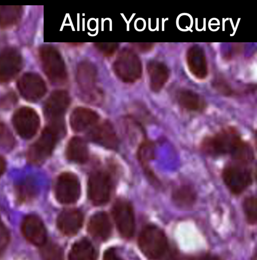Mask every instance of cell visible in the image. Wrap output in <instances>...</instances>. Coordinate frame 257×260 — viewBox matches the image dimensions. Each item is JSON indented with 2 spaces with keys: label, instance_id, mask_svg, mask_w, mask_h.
I'll use <instances>...</instances> for the list:
<instances>
[{
  "label": "cell",
  "instance_id": "cell-1",
  "mask_svg": "<svg viewBox=\"0 0 257 260\" xmlns=\"http://www.w3.org/2000/svg\"><path fill=\"white\" fill-rule=\"evenodd\" d=\"M202 152L211 157L230 155L231 159L251 161L253 152L234 127L228 126L215 134L207 136L201 141Z\"/></svg>",
  "mask_w": 257,
  "mask_h": 260
},
{
  "label": "cell",
  "instance_id": "cell-2",
  "mask_svg": "<svg viewBox=\"0 0 257 260\" xmlns=\"http://www.w3.org/2000/svg\"><path fill=\"white\" fill-rule=\"evenodd\" d=\"M250 161L231 159L223 168L222 178L230 192L240 195L252 183L253 175Z\"/></svg>",
  "mask_w": 257,
  "mask_h": 260
},
{
  "label": "cell",
  "instance_id": "cell-3",
  "mask_svg": "<svg viewBox=\"0 0 257 260\" xmlns=\"http://www.w3.org/2000/svg\"><path fill=\"white\" fill-rule=\"evenodd\" d=\"M76 80L85 101L94 104L101 101L103 94L97 86V72L94 64L87 60L80 62L77 68Z\"/></svg>",
  "mask_w": 257,
  "mask_h": 260
},
{
  "label": "cell",
  "instance_id": "cell-4",
  "mask_svg": "<svg viewBox=\"0 0 257 260\" xmlns=\"http://www.w3.org/2000/svg\"><path fill=\"white\" fill-rule=\"evenodd\" d=\"M138 244L143 254L153 260L161 258L166 252L168 246L164 232L153 225H148L142 230L139 235Z\"/></svg>",
  "mask_w": 257,
  "mask_h": 260
},
{
  "label": "cell",
  "instance_id": "cell-5",
  "mask_svg": "<svg viewBox=\"0 0 257 260\" xmlns=\"http://www.w3.org/2000/svg\"><path fill=\"white\" fill-rule=\"evenodd\" d=\"M113 69L117 77L126 83L137 81L142 73L139 57L133 50L127 48L119 53L113 63Z\"/></svg>",
  "mask_w": 257,
  "mask_h": 260
},
{
  "label": "cell",
  "instance_id": "cell-6",
  "mask_svg": "<svg viewBox=\"0 0 257 260\" xmlns=\"http://www.w3.org/2000/svg\"><path fill=\"white\" fill-rule=\"evenodd\" d=\"M44 73L55 84H62L67 79V73L64 60L59 52L50 45L43 46L39 51Z\"/></svg>",
  "mask_w": 257,
  "mask_h": 260
},
{
  "label": "cell",
  "instance_id": "cell-7",
  "mask_svg": "<svg viewBox=\"0 0 257 260\" xmlns=\"http://www.w3.org/2000/svg\"><path fill=\"white\" fill-rule=\"evenodd\" d=\"M58 129L50 125L46 127L28 152V160L34 164L41 162L51 153L56 144Z\"/></svg>",
  "mask_w": 257,
  "mask_h": 260
},
{
  "label": "cell",
  "instance_id": "cell-8",
  "mask_svg": "<svg viewBox=\"0 0 257 260\" xmlns=\"http://www.w3.org/2000/svg\"><path fill=\"white\" fill-rule=\"evenodd\" d=\"M70 103V96L66 90L59 89L51 93L44 105L45 115L50 120L51 125L62 126V117Z\"/></svg>",
  "mask_w": 257,
  "mask_h": 260
},
{
  "label": "cell",
  "instance_id": "cell-9",
  "mask_svg": "<svg viewBox=\"0 0 257 260\" xmlns=\"http://www.w3.org/2000/svg\"><path fill=\"white\" fill-rule=\"evenodd\" d=\"M55 193L56 199L61 204L75 203L80 194V185L77 177L71 173H64L57 178Z\"/></svg>",
  "mask_w": 257,
  "mask_h": 260
},
{
  "label": "cell",
  "instance_id": "cell-10",
  "mask_svg": "<svg viewBox=\"0 0 257 260\" xmlns=\"http://www.w3.org/2000/svg\"><path fill=\"white\" fill-rule=\"evenodd\" d=\"M13 123L16 131L21 137L30 139L38 130L40 118L33 109L22 107L14 114Z\"/></svg>",
  "mask_w": 257,
  "mask_h": 260
},
{
  "label": "cell",
  "instance_id": "cell-11",
  "mask_svg": "<svg viewBox=\"0 0 257 260\" xmlns=\"http://www.w3.org/2000/svg\"><path fill=\"white\" fill-rule=\"evenodd\" d=\"M111 183L109 177L105 173L96 172L90 177L88 183V195L96 205H101L110 198Z\"/></svg>",
  "mask_w": 257,
  "mask_h": 260
},
{
  "label": "cell",
  "instance_id": "cell-12",
  "mask_svg": "<svg viewBox=\"0 0 257 260\" xmlns=\"http://www.w3.org/2000/svg\"><path fill=\"white\" fill-rule=\"evenodd\" d=\"M17 87L21 95L30 102L39 101L47 91L44 80L40 75L33 73L23 75L18 81Z\"/></svg>",
  "mask_w": 257,
  "mask_h": 260
},
{
  "label": "cell",
  "instance_id": "cell-13",
  "mask_svg": "<svg viewBox=\"0 0 257 260\" xmlns=\"http://www.w3.org/2000/svg\"><path fill=\"white\" fill-rule=\"evenodd\" d=\"M22 66V57L17 50L9 48L3 50L0 53V82H7L13 79Z\"/></svg>",
  "mask_w": 257,
  "mask_h": 260
},
{
  "label": "cell",
  "instance_id": "cell-14",
  "mask_svg": "<svg viewBox=\"0 0 257 260\" xmlns=\"http://www.w3.org/2000/svg\"><path fill=\"white\" fill-rule=\"evenodd\" d=\"M113 213L120 234L126 238L131 237L134 232L135 221L131 205L125 201L118 202L113 207Z\"/></svg>",
  "mask_w": 257,
  "mask_h": 260
},
{
  "label": "cell",
  "instance_id": "cell-15",
  "mask_svg": "<svg viewBox=\"0 0 257 260\" xmlns=\"http://www.w3.org/2000/svg\"><path fill=\"white\" fill-rule=\"evenodd\" d=\"M21 229L25 238L33 245L41 247L47 242L46 230L38 216H26L22 222Z\"/></svg>",
  "mask_w": 257,
  "mask_h": 260
},
{
  "label": "cell",
  "instance_id": "cell-16",
  "mask_svg": "<svg viewBox=\"0 0 257 260\" xmlns=\"http://www.w3.org/2000/svg\"><path fill=\"white\" fill-rule=\"evenodd\" d=\"M186 61L189 70L196 78L203 80L208 74V66L205 52L200 46L190 47L186 53Z\"/></svg>",
  "mask_w": 257,
  "mask_h": 260
},
{
  "label": "cell",
  "instance_id": "cell-17",
  "mask_svg": "<svg viewBox=\"0 0 257 260\" xmlns=\"http://www.w3.org/2000/svg\"><path fill=\"white\" fill-rule=\"evenodd\" d=\"M89 137L93 142L107 148L115 149L118 145L115 131L107 122L96 124L91 128Z\"/></svg>",
  "mask_w": 257,
  "mask_h": 260
},
{
  "label": "cell",
  "instance_id": "cell-18",
  "mask_svg": "<svg viewBox=\"0 0 257 260\" xmlns=\"http://www.w3.org/2000/svg\"><path fill=\"white\" fill-rule=\"evenodd\" d=\"M99 120L98 114L92 109L85 107H77L70 116V124L72 129L81 132L92 128L97 124Z\"/></svg>",
  "mask_w": 257,
  "mask_h": 260
},
{
  "label": "cell",
  "instance_id": "cell-19",
  "mask_svg": "<svg viewBox=\"0 0 257 260\" xmlns=\"http://www.w3.org/2000/svg\"><path fill=\"white\" fill-rule=\"evenodd\" d=\"M146 69L151 89L155 92L160 91L169 79V68L161 61L151 60L148 63Z\"/></svg>",
  "mask_w": 257,
  "mask_h": 260
},
{
  "label": "cell",
  "instance_id": "cell-20",
  "mask_svg": "<svg viewBox=\"0 0 257 260\" xmlns=\"http://www.w3.org/2000/svg\"><path fill=\"white\" fill-rule=\"evenodd\" d=\"M83 221L82 213L75 209H68L62 212L57 220L60 231L67 236L75 235L81 228Z\"/></svg>",
  "mask_w": 257,
  "mask_h": 260
},
{
  "label": "cell",
  "instance_id": "cell-21",
  "mask_svg": "<svg viewBox=\"0 0 257 260\" xmlns=\"http://www.w3.org/2000/svg\"><path fill=\"white\" fill-rule=\"evenodd\" d=\"M171 199L174 204L182 209L193 207L197 199V193L194 186L182 183L175 187L171 192Z\"/></svg>",
  "mask_w": 257,
  "mask_h": 260
},
{
  "label": "cell",
  "instance_id": "cell-22",
  "mask_svg": "<svg viewBox=\"0 0 257 260\" xmlns=\"http://www.w3.org/2000/svg\"><path fill=\"white\" fill-rule=\"evenodd\" d=\"M88 230L95 238L101 240L107 239L112 230L111 223L107 214L100 212L93 215L89 220Z\"/></svg>",
  "mask_w": 257,
  "mask_h": 260
},
{
  "label": "cell",
  "instance_id": "cell-23",
  "mask_svg": "<svg viewBox=\"0 0 257 260\" xmlns=\"http://www.w3.org/2000/svg\"><path fill=\"white\" fill-rule=\"evenodd\" d=\"M179 105L189 112H198L205 107V103L197 92L188 89L180 90L177 95Z\"/></svg>",
  "mask_w": 257,
  "mask_h": 260
},
{
  "label": "cell",
  "instance_id": "cell-24",
  "mask_svg": "<svg viewBox=\"0 0 257 260\" xmlns=\"http://www.w3.org/2000/svg\"><path fill=\"white\" fill-rule=\"evenodd\" d=\"M66 154L68 159L71 161L78 164L84 163L88 157L86 142L81 138H72L67 144Z\"/></svg>",
  "mask_w": 257,
  "mask_h": 260
},
{
  "label": "cell",
  "instance_id": "cell-25",
  "mask_svg": "<svg viewBox=\"0 0 257 260\" xmlns=\"http://www.w3.org/2000/svg\"><path fill=\"white\" fill-rule=\"evenodd\" d=\"M94 248L88 240H81L72 246L68 255V260H96Z\"/></svg>",
  "mask_w": 257,
  "mask_h": 260
},
{
  "label": "cell",
  "instance_id": "cell-26",
  "mask_svg": "<svg viewBox=\"0 0 257 260\" xmlns=\"http://www.w3.org/2000/svg\"><path fill=\"white\" fill-rule=\"evenodd\" d=\"M22 14L20 6H0V26L9 27L16 24Z\"/></svg>",
  "mask_w": 257,
  "mask_h": 260
},
{
  "label": "cell",
  "instance_id": "cell-27",
  "mask_svg": "<svg viewBox=\"0 0 257 260\" xmlns=\"http://www.w3.org/2000/svg\"><path fill=\"white\" fill-rule=\"evenodd\" d=\"M242 207L247 222L251 224H255L256 222L257 217L256 198L253 196L245 198L243 201Z\"/></svg>",
  "mask_w": 257,
  "mask_h": 260
},
{
  "label": "cell",
  "instance_id": "cell-28",
  "mask_svg": "<svg viewBox=\"0 0 257 260\" xmlns=\"http://www.w3.org/2000/svg\"><path fill=\"white\" fill-rule=\"evenodd\" d=\"M41 247L43 260H63L62 252L57 245L46 242Z\"/></svg>",
  "mask_w": 257,
  "mask_h": 260
},
{
  "label": "cell",
  "instance_id": "cell-29",
  "mask_svg": "<svg viewBox=\"0 0 257 260\" xmlns=\"http://www.w3.org/2000/svg\"><path fill=\"white\" fill-rule=\"evenodd\" d=\"M154 146L150 142H145L141 145L138 152L139 160L145 165L154 156Z\"/></svg>",
  "mask_w": 257,
  "mask_h": 260
},
{
  "label": "cell",
  "instance_id": "cell-30",
  "mask_svg": "<svg viewBox=\"0 0 257 260\" xmlns=\"http://www.w3.org/2000/svg\"><path fill=\"white\" fill-rule=\"evenodd\" d=\"M96 48L104 56H111L113 55L119 47L117 43H95Z\"/></svg>",
  "mask_w": 257,
  "mask_h": 260
},
{
  "label": "cell",
  "instance_id": "cell-31",
  "mask_svg": "<svg viewBox=\"0 0 257 260\" xmlns=\"http://www.w3.org/2000/svg\"><path fill=\"white\" fill-rule=\"evenodd\" d=\"M218 92L226 95L230 96L233 93V90L228 82L223 79H217L213 84Z\"/></svg>",
  "mask_w": 257,
  "mask_h": 260
},
{
  "label": "cell",
  "instance_id": "cell-32",
  "mask_svg": "<svg viewBox=\"0 0 257 260\" xmlns=\"http://www.w3.org/2000/svg\"><path fill=\"white\" fill-rule=\"evenodd\" d=\"M9 240L8 231L0 219V253L6 247Z\"/></svg>",
  "mask_w": 257,
  "mask_h": 260
},
{
  "label": "cell",
  "instance_id": "cell-33",
  "mask_svg": "<svg viewBox=\"0 0 257 260\" xmlns=\"http://www.w3.org/2000/svg\"><path fill=\"white\" fill-rule=\"evenodd\" d=\"M103 260H123L116 253L114 249H109L105 252Z\"/></svg>",
  "mask_w": 257,
  "mask_h": 260
},
{
  "label": "cell",
  "instance_id": "cell-34",
  "mask_svg": "<svg viewBox=\"0 0 257 260\" xmlns=\"http://www.w3.org/2000/svg\"><path fill=\"white\" fill-rule=\"evenodd\" d=\"M134 46L138 50L143 52L149 51L153 48L154 44L151 43H135Z\"/></svg>",
  "mask_w": 257,
  "mask_h": 260
},
{
  "label": "cell",
  "instance_id": "cell-35",
  "mask_svg": "<svg viewBox=\"0 0 257 260\" xmlns=\"http://www.w3.org/2000/svg\"><path fill=\"white\" fill-rule=\"evenodd\" d=\"M10 136L5 126L0 124V143H3V144H5L4 140H7V141H8V139L12 140L10 139Z\"/></svg>",
  "mask_w": 257,
  "mask_h": 260
},
{
  "label": "cell",
  "instance_id": "cell-36",
  "mask_svg": "<svg viewBox=\"0 0 257 260\" xmlns=\"http://www.w3.org/2000/svg\"><path fill=\"white\" fill-rule=\"evenodd\" d=\"M192 260H221L219 258L215 256L204 254L199 255L193 258Z\"/></svg>",
  "mask_w": 257,
  "mask_h": 260
},
{
  "label": "cell",
  "instance_id": "cell-37",
  "mask_svg": "<svg viewBox=\"0 0 257 260\" xmlns=\"http://www.w3.org/2000/svg\"><path fill=\"white\" fill-rule=\"evenodd\" d=\"M5 170V162L3 159L0 157V176L3 173Z\"/></svg>",
  "mask_w": 257,
  "mask_h": 260
}]
</instances>
